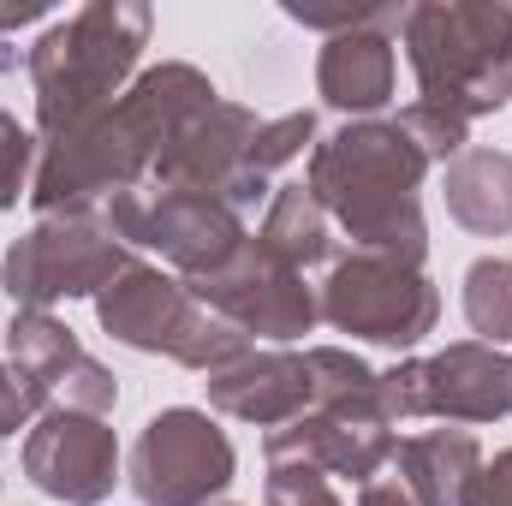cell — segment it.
Here are the masks:
<instances>
[{"instance_id": "obj_1", "label": "cell", "mask_w": 512, "mask_h": 506, "mask_svg": "<svg viewBox=\"0 0 512 506\" xmlns=\"http://www.w3.org/2000/svg\"><path fill=\"white\" fill-rule=\"evenodd\" d=\"M209 72L191 60H161L131 78V90L102 108L96 120L60 143H42L36 179H30V209L36 215H72L143 185V173L161 161V149L191 126L203 108H215Z\"/></svg>"}, {"instance_id": "obj_2", "label": "cell", "mask_w": 512, "mask_h": 506, "mask_svg": "<svg viewBox=\"0 0 512 506\" xmlns=\"http://www.w3.org/2000/svg\"><path fill=\"white\" fill-rule=\"evenodd\" d=\"M423 173L429 155L393 120H346L310 149L304 191L328 209V221L352 239V251L423 268L429 256V227L417 203Z\"/></svg>"}, {"instance_id": "obj_3", "label": "cell", "mask_w": 512, "mask_h": 506, "mask_svg": "<svg viewBox=\"0 0 512 506\" xmlns=\"http://www.w3.org/2000/svg\"><path fill=\"white\" fill-rule=\"evenodd\" d=\"M149 6L143 0H90L54 18L24 48V78L36 90V137L60 143L84 131L102 108H114L137 78L149 48Z\"/></svg>"}, {"instance_id": "obj_4", "label": "cell", "mask_w": 512, "mask_h": 506, "mask_svg": "<svg viewBox=\"0 0 512 506\" xmlns=\"http://www.w3.org/2000/svg\"><path fill=\"white\" fill-rule=\"evenodd\" d=\"M399 42L417 78V102L459 120H483L489 78L512 54V0H417L399 18Z\"/></svg>"}, {"instance_id": "obj_5", "label": "cell", "mask_w": 512, "mask_h": 506, "mask_svg": "<svg viewBox=\"0 0 512 506\" xmlns=\"http://www.w3.org/2000/svg\"><path fill=\"white\" fill-rule=\"evenodd\" d=\"M96 322L114 346L149 352V358H173L197 376H215L227 364H239L251 352V340L221 322L215 310H203L191 298V286L179 274H161L149 262L131 256V268L96 298Z\"/></svg>"}, {"instance_id": "obj_6", "label": "cell", "mask_w": 512, "mask_h": 506, "mask_svg": "<svg viewBox=\"0 0 512 506\" xmlns=\"http://www.w3.org/2000/svg\"><path fill=\"white\" fill-rule=\"evenodd\" d=\"M131 268V251L114 239L102 209L42 215L0 256V292L18 310H54L66 298H102Z\"/></svg>"}, {"instance_id": "obj_7", "label": "cell", "mask_w": 512, "mask_h": 506, "mask_svg": "<svg viewBox=\"0 0 512 506\" xmlns=\"http://www.w3.org/2000/svg\"><path fill=\"white\" fill-rule=\"evenodd\" d=\"M316 310L334 334L370 340V346H387V352H411L435 334L441 292L423 268L346 251L328 262V280L316 286Z\"/></svg>"}, {"instance_id": "obj_8", "label": "cell", "mask_w": 512, "mask_h": 506, "mask_svg": "<svg viewBox=\"0 0 512 506\" xmlns=\"http://www.w3.org/2000/svg\"><path fill=\"white\" fill-rule=\"evenodd\" d=\"M102 221L114 227V239L126 251H155L161 262H173L185 280L221 274L233 256L251 245L245 215L233 203L197 197V191H161V185H131L120 197H108Z\"/></svg>"}, {"instance_id": "obj_9", "label": "cell", "mask_w": 512, "mask_h": 506, "mask_svg": "<svg viewBox=\"0 0 512 506\" xmlns=\"http://www.w3.org/2000/svg\"><path fill=\"white\" fill-rule=\"evenodd\" d=\"M239 477L227 429L197 405H167L131 441L126 483L137 506H215Z\"/></svg>"}, {"instance_id": "obj_10", "label": "cell", "mask_w": 512, "mask_h": 506, "mask_svg": "<svg viewBox=\"0 0 512 506\" xmlns=\"http://www.w3.org/2000/svg\"><path fill=\"white\" fill-rule=\"evenodd\" d=\"M387 423L441 417V423H495L512 417V352L483 340H453L435 358H399L382 370Z\"/></svg>"}, {"instance_id": "obj_11", "label": "cell", "mask_w": 512, "mask_h": 506, "mask_svg": "<svg viewBox=\"0 0 512 506\" xmlns=\"http://www.w3.org/2000/svg\"><path fill=\"white\" fill-rule=\"evenodd\" d=\"M185 286H191V298H197L203 310H215L221 322H233L245 340L292 346V340H304V334L322 322V310H316V286H310L298 268H286L274 251H262L256 239L233 256L221 274H209V280H185Z\"/></svg>"}, {"instance_id": "obj_12", "label": "cell", "mask_w": 512, "mask_h": 506, "mask_svg": "<svg viewBox=\"0 0 512 506\" xmlns=\"http://www.w3.org/2000/svg\"><path fill=\"white\" fill-rule=\"evenodd\" d=\"M24 477L60 506H102L120 483V441L102 417L48 405L24 429Z\"/></svg>"}, {"instance_id": "obj_13", "label": "cell", "mask_w": 512, "mask_h": 506, "mask_svg": "<svg viewBox=\"0 0 512 506\" xmlns=\"http://www.w3.org/2000/svg\"><path fill=\"white\" fill-rule=\"evenodd\" d=\"M0 340H6V364L30 381L48 405L90 411V417H108V411L120 405L114 370L96 364V358L78 346V334H72L54 310H18Z\"/></svg>"}, {"instance_id": "obj_14", "label": "cell", "mask_w": 512, "mask_h": 506, "mask_svg": "<svg viewBox=\"0 0 512 506\" xmlns=\"http://www.w3.org/2000/svg\"><path fill=\"white\" fill-rule=\"evenodd\" d=\"M256 126L262 120H256L245 102L203 108L191 126L161 149V161L149 167V185H161V191H197V197H221L227 203L233 185H239V173H245Z\"/></svg>"}, {"instance_id": "obj_15", "label": "cell", "mask_w": 512, "mask_h": 506, "mask_svg": "<svg viewBox=\"0 0 512 506\" xmlns=\"http://www.w3.org/2000/svg\"><path fill=\"white\" fill-rule=\"evenodd\" d=\"M399 435L376 429V423H340V417H322V411H304L280 429L262 435V459L268 465H316L322 477H346V483H376L382 465L393 459Z\"/></svg>"}, {"instance_id": "obj_16", "label": "cell", "mask_w": 512, "mask_h": 506, "mask_svg": "<svg viewBox=\"0 0 512 506\" xmlns=\"http://www.w3.org/2000/svg\"><path fill=\"white\" fill-rule=\"evenodd\" d=\"M203 393L215 411H227L239 423L280 429L310 411V370H304V352H292V346H251L239 364L203 381Z\"/></svg>"}, {"instance_id": "obj_17", "label": "cell", "mask_w": 512, "mask_h": 506, "mask_svg": "<svg viewBox=\"0 0 512 506\" xmlns=\"http://www.w3.org/2000/svg\"><path fill=\"white\" fill-rule=\"evenodd\" d=\"M393 30L399 24H364V30H346V36L322 42V54H316V96L334 114L376 120L393 102V78H399Z\"/></svg>"}, {"instance_id": "obj_18", "label": "cell", "mask_w": 512, "mask_h": 506, "mask_svg": "<svg viewBox=\"0 0 512 506\" xmlns=\"http://www.w3.org/2000/svg\"><path fill=\"white\" fill-rule=\"evenodd\" d=\"M399 489L417 506H465L471 477L483 471V447L471 429H423L393 447Z\"/></svg>"}, {"instance_id": "obj_19", "label": "cell", "mask_w": 512, "mask_h": 506, "mask_svg": "<svg viewBox=\"0 0 512 506\" xmlns=\"http://www.w3.org/2000/svg\"><path fill=\"white\" fill-rule=\"evenodd\" d=\"M441 203L471 239L512 233V155L507 149H465L441 167Z\"/></svg>"}, {"instance_id": "obj_20", "label": "cell", "mask_w": 512, "mask_h": 506, "mask_svg": "<svg viewBox=\"0 0 512 506\" xmlns=\"http://www.w3.org/2000/svg\"><path fill=\"white\" fill-rule=\"evenodd\" d=\"M304 370H310V405L322 417L393 429L387 411H382V370H370L358 352H346V346H310L304 352Z\"/></svg>"}, {"instance_id": "obj_21", "label": "cell", "mask_w": 512, "mask_h": 506, "mask_svg": "<svg viewBox=\"0 0 512 506\" xmlns=\"http://www.w3.org/2000/svg\"><path fill=\"white\" fill-rule=\"evenodd\" d=\"M256 245L262 251H274L286 268H298V274H310V268H322V262H334V221H328V209L304 191V185H274V197H268V215H262V227H256Z\"/></svg>"}, {"instance_id": "obj_22", "label": "cell", "mask_w": 512, "mask_h": 506, "mask_svg": "<svg viewBox=\"0 0 512 506\" xmlns=\"http://www.w3.org/2000/svg\"><path fill=\"white\" fill-rule=\"evenodd\" d=\"M304 149H316V114H310V108H292V114H280V120H262L251 155H245V173H239V185H233L227 203L245 215L251 203L274 197V173H280L286 161H298Z\"/></svg>"}, {"instance_id": "obj_23", "label": "cell", "mask_w": 512, "mask_h": 506, "mask_svg": "<svg viewBox=\"0 0 512 506\" xmlns=\"http://www.w3.org/2000/svg\"><path fill=\"white\" fill-rule=\"evenodd\" d=\"M465 322L483 346H512V256H477L465 268Z\"/></svg>"}, {"instance_id": "obj_24", "label": "cell", "mask_w": 512, "mask_h": 506, "mask_svg": "<svg viewBox=\"0 0 512 506\" xmlns=\"http://www.w3.org/2000/svg\"><path fill=\"white\" fill-rule=\"evenodd\" d=\"M393 126L405 131L423 155H429V167L441 161H453V155H465L471 149V120H459V114H447V108H429V102H411V108H399V120Z\"/></svg>"}, {"instance_id": "obj_25", "label": "cell", "mask_w": 512, "mask_h": 506, "mask_svg": "<svg viewBox=\"0 0 512 506\" xmlns=\"http://www.w3.org/2000/svg\"><path fill=\"white\" fill-rule=\"evenodd\" d=\"M280 12L304 30H322V36H346V30H364V24H399L405 6L399 0H340V6H304V0H280Z\"/></svg>"}, {"instance_id": "obj_26", "label": "cell", "mask_w": 512, "mask_h": 506, "mask_svg": "<svg viewBox=\"0 0 512 506\" xmlns=\"http://www.w3.org/2000/svg\"><path fill=\"white\" fill-rule=\"evenodd\" d=\"M36 161H42V137L0 108V209H18V197H30Z\"/></svg>"}, {"instance_id": "obj_27", "label": "cell", "mask_w": 512, "mask_h": 506, "mask_svg": "<svg viewBox=\"0 0 512 506\" xmlns=\"http://www.w3.org/2000/svg\"><path fill=\"white\" fill-rule=\"evenodd\" d=\"M262 506H346L316 465H268Z\"/></svg>"}, {"instance_id": "obj_28", "label": "cell", "mask_w": 512, "mask_h": 506, "mask_svg": "<svg viewBox=\"0 0 512 506\" xmlns=\"http://www.w3.org/2000/svg\"><path fill=\"white\" fill-rule=\"evenodd\" d=\"M42 411H48V399L18 376L12 364H0V441H6V435H18L24 423H36Z\"/></svg>"}, {"instance_id": "obj_29", "label": "cell", "mask_w": 512, "mask_h": 506, "mask_svg": "<svg viewBox=\"0 0 512 506\" xmlns=\"http://www.w3.org/2000/svg\"><path fill=\"white\" fill-rule=\"evenodd\" d=\"M465 506H512V447L495 453V459H483V471L465 489Z\"/></svg>"}, {"instance_id": "obj_30", "label": "cell", "mask_w": 512, "mask_h": 506, "mask_svg": "<svg viewBox=\"0 0 512 506\" xmlns=\"http://www.w3.org/2000/svg\"><path fill=\"white\" fill-rule=\"evenodd\" d=\"M54 12V0H0V36L24 30V24H42Z\"/></svg>"}, {"instance_id": "obj_31", "label": "cell", "mask_w": 512, "mask_h": 506, "mask_svg": "<svg viewBox=\"0 0 512 506\" xmlns=\"http://www.w3.org/2000/svg\"><path fill=\"white\" fill-rule=\"evenodd\" d=\"M358 506H417V501L399 489V477H376V483L358 489Z\"/></svg>"}, {"instance_id": "obj_32", "label": "cell", "mask_w": 512, "mask_h": 506, "mask_svg": "<svg viewBox=\"0 0 512 506\" xmlns=\"http://www.w3.org/2000/svg\"><path fill=\"white\" fill-rule=\"evenodd\" d=\"M215 506H233V501H215Z\"/></svg>"}]
</instances>
